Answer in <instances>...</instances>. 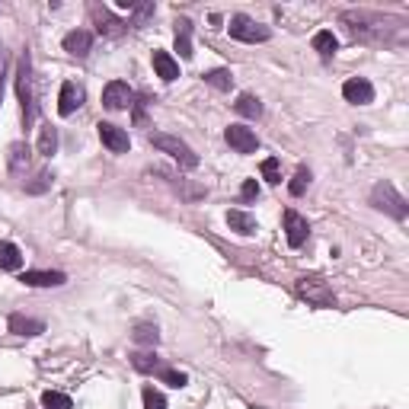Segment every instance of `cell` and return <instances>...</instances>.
I'll return each mask as SVG.
<instances>
[{"mask_svg":"<svg viewBox=\"0 0 409 409\" xmlns=\"http://www.w3.org/2000/svg\"><path fill=\"white\" fill-rule=\"evenodd\" d=\"M52 182H54V176L48 170H38L29 182H23V189H26V195H42V192L52 189Z\"/></svg>","mask_w":409,"mask_h":409,"instance_id":"obj_25","label":"cell"},{"mask_svg":"<svg viewBox=\"0 0 409 409\" xmlns=\"http://www.w3.org/2000/svg\"><path fill=\"white\" fill-rule=\"evenodd\" d=\"M313 52H317L320 58H326V61L333 58V54L339 52V42H336L333 32H329V29H320L317 36H313Z\"/></svg>","mask_w":409,"mask_h":409,"instance_id":"obj_22","label":"cell"},{"mask_svg":"<svg viewBox=\"0 0 409 409\" xmlns=\"http://www.w3.org/2000/svg\"><path fill=\"white\" fill-rule=\"evenodd\" d=\"M151 144L157 147V151L170 154V157L179 163L182 170H195L198 167V154L192 151L186 141H179L176 135H163V131H151Z\"/></svg>","mask_w":409,"mask_h":409,"instance_id":"obj_2","label":"cell"},{"mask_svg":"<svg viewBox=\"0 0 409 409\" xmlns=\"http://www.w3.org/2000/svg\"><path fill=\"white\" fill-rule=\"evenodd\" d=\"M144 409H167V396L154 387H144Z\"/></svg>","mask_w":409,"mask_h":409,"instance_id":"obj_34","label":"cell"},{"mask_svg":"<svg viewBox=\"0 0 409 409\" xmlns=\"http://www.w3.org/2000/svg\"><path fill=\"white\" fill-rule=\"evenodd\" d=\"M342 23L352 36L358 38H371V32H384V16L378 13H364V10H349V13H342Z\"/></svg>","mask_w":409,"mask_h":409,"instance_id":"obj_6","label":"cell"},{"mask_svg":"<svg viewBox=\"0 0 409 409\" xmlns=\"http://www.w3.org/2000/svg\"><path fill=\"white\" fill-rule=\"evenodd\" d=\"M285 237H288L291 250L304 246V243H307V237H311V224H307V218H304V214H297L295 208H288V211H285Z\"/></svg>","mask_w":409,"mask_h":409,"instance_id":"obj_9","label":"cell"},{"mask_svg":"<svg viewBox=\"0 0 409 409\" xmlns=\"http://www.w3.org/2000/svg\"><path fill=\"white\" fill-rule=\"evenodd\" d=\"M29 160H32V151L29 144H23V141H13L7 151V167L13 176H26V170H29Z\"/></svg>","mask_w":409,"mask_h":409,"instance_id":"obj_15","label":"cell"},{"mask_svg":"<svg viewBox=\"0 0 409 409\" xmlns=\"http://www.w3.org/2000/svg\"><path fill=\"white\" fill-rule=\"evenodd\" d=\"M295 291H297V297H304V301L313 304V307H336L333 288H329L320 275H301V278L295 281Z\"/></svg>","mask_w":409,"mask_h":409,"instance_id":"obj_4","label":"cell"},{"mask_svg":"<svg viewBox=\"0 0 409 409\" xmlns=\"http://www.w3.org/2000/svg\"><path fill=\"white\" fill-rule=\"evenodd\" d=\"M93 23H96V32L99 36H109V38H119L128 32V23L125 20H119V16H112L106 7H93Z\"/></svg>","mask_w":409,"mask_h":409,"instance_id":"obj_11","label":"cell"},{"mask_svg":"<svg viewBox=\"0 0 409 409\" xmlns=\"http://www.w3.org/2000/svg\"><path fill=\"white\" fill-rule=\"evenodd\" d=\"M42 406H45V409H74V403H70L68 394H58V390H45V394H42Z\"/></svg>","mask_w":409,"mask_h":409,"instance_id":"obj_30","label":"cell"},{"mask_svg":"<svg viewBox=\"0 0 409 409\" xmlns=\"http://www.w3.org/2000/svg\"><path fill=\"white\" fill-rule=\"evenodd\" d=\"M371 204L378 208V211L390 214V218H396V221H406V214H409L406 198L394 189V182H387V179L378 182V186L371 189Z\"/></svg>","mask_w":409,"mask_h":409,"instance_id":"obj_3","label":"cell"},{"mask_svg":"<svg viewBox=\"0 0 409 409\" xmlns=\"http://www.w3.org/2000/svg\"><path fill=\"white\" fill-rule=\"evenodd\" d=\"M10 333L16 336H42L45 333V323L36 317H26V313H13L10 317Z\"/></svg>","mask_w":409,"mask_h":409,"instance_id":"obj_18","label":"cell"},{"mask_svg":"<svg viewBox=\"0 0 409 409\" xmlns=\"http://www.w3.org/2000/svg\"><path fill=\"white\" fill-rule=\"evenodd\" d=\"M311 186V170L307 167H297V173H295V179L288 182V192L291 195H304V189Z\"/></svg>","mask_w":409,"mask_h":409,"instance_id":"obj_31","label":"cell"},{"mask_svg":"<svg viewBox=\"0 0 409 409\" xmlns=\"http://www.w3.org/2000/svg\"><path fill=\"white\" fill-rule=\"evenodd\" d=\"M20 281H23V285H32V288H61V285L68 281V275L45 272V269H29V272L20 275Z\"/></svg>","mask_w":409,"mask_h":409,"instance_id":"obj_13","label":"cell"},{"mask_svg":"<svg viewBox=\"0 0 409 409\" xmlns=\"http://www.w3.org/2000/svg\"><path fill=\"white\" fill-rule=\"evenodd\" d=\"M228 224H230V230H237L240 237L256 234V218L246 214V211H240V208H230L228 211Z\"/></svg>","mask_w":409,"mask_h":409,"instance_id":"obj_20","label":"cell"},{"mask_svg":"<svg viewBox=\"0 0 409 409\" xmlns=\"http://www.w3.org/2000/svg\"><path fill=\"white\" fill-rule=\"evenodd\" d=\"M157 173H160V176H167V182H170V186H173L176 192H179L182 198H202V195H204V189H202V186H189V182L176 179L173 173H163V170H157Z\"/></svg>","mask_w":409,"mask_h":409,"instance_id":"obj_28","label":"cell"},{"mask_svg":"<svg viewBox=\"0 0 409 409\" xmlns=\"http://www.w3.org/2000/svg\"><path fill=\"white\" fill-rule=\"evenodd\" d=\"M253 198H259V182H256V179H243V186H240V202L246 204V202H253Z\"/></svg>","mask_w":409,"mask_h":409,"instance_id":"obj_35","label":"cell"},{"mask_svg":"<svg viewBox=\"0 0 409 409\" xmlns=\"http://www.w3.org/2000/svg\"><path fill=\"white\" fill-rule=\"evenodd\" d=\"M3 84H7V74H3V68H0V103H3Z\"/></svg>","mask_w":409,"mask_h":409,"instance_id":"obj_37","label":"cell"},{"mask_svg":"<svg viewBox=\"0 0 409 409\" xmlns=\"http://www.w3.org/2000/svg\"><path fill=\"white\" fill-rule=\"evenodd\" d=\"M176 52H179V58L182 61H189L192 54V23L186 20V16H179L176 20Z\"/></svg>","mask_w":409,"mask_h":409,"instance_id":"obj_19","label":"cell"},{"mask_svg":"<svg viewBox=\"0 0 409 409\" xmlns=\"http://www.w3.org/2000/svg\"><path fill=\"white\" fill-rule=\"evenodd\" d=\"M131 364H135V371H141V374L160 371V358L154 355V352H135V355H131Z\"/></svg>","mask_w":409,"mask_h":409,"instance_id":"obj_27","label":"cell"},{"mask_svg":"<svg viewBox=\"0 0 409 409\" xmlns=\"http://www.w3.org/2000/svg\"><path fill=\"white\" fill-rule=\"evenodd\" d=\"M38 154L42 157H54L58 154V128L54 125H42L38 128Z\"/></svg>","mask_w":409,"mask_h":409,"instance_id":"obj_23","label":"cell"},{"mask_svg":"<svg viewBox=\"0 0 409 409\" xmlns=\"http://www.w3.org/2000/svg\"><path fill=\"white\" fill-rule=\"evenodd\" d=\"M224 141H228V144L234 147L237 154H256V151H259L256 131L246 128V125H230V128L224 131Z\"/></svg>","mask_w":409,"mask_h":409,"instance_id":"obj_8","label":"cell"},{"mask_svg":"<svg viewBox=\"0 0 409 409\" xmlns=\"http://www.w3.org/2000/svg\"><path fill=\"white\" fill-rule=\"evenodd\" d=\"M96 131H99V141H103V144H106L112 154H125L131 147L128 131L119 128V125H112V121H99Z\"/></svg>","mask_w":409,"mask_h":409,"instance_id":"obj_12","label":"cell"},{"mask_svg":"<svg viewBox=\"0 0 409 409\" xmlns=\"http://www.w3.org/2000/svg\"><path fill=\"white\" fill-rule=\"evenodd\" d=\"M154 70H157L160 80H167V84H173L176 77H179V61L173 58L170 52H154Z\"/></svg>","mask_w":409,"mask_h":409,"instance_id":"obj_17","label":"cell"},{"mask_svg":"<svg viewBox=\"0 0 409 409\" xmlns=\"http://www.w3.org/2000/svg\"><path fill=\"white\" fill-rule=\"evenodd\" d=\"M262 176H265V182L278 186V182H281V167H278V160H275V157H265V160H262Z\"/></svg>","mask_w":409,"mask_h":409,"instance_id":"obj_32","label":"cell"},{"mask_svg":"<svg viewBox=\"0 0 409 409\" xmlns=\"http://www.w3.org/2000/svg\"><path fill=\"white\" fill-rule=\"evenodd\" d=\"M204 84L214 87V90H221V93H228L230 87H234V77H230L228 68H214V70H208V74H204Z\"/></svg>","mask_w":409,"mask_h":409,"instance_id":"obj_26","label":"cell"},{"mask_svg":"<svg viewBox=\"0 0 409 409\" xmlns=\"http://www.w3.org/2000/svg\"><path fill=\"white\" fill-rule=\"evenodd\" d=\"M228 29H230V36H234L237 42H250V45H256V42H269V38H272V29H269V26L250 20L246 13L230 16Z\"/></svg>","mask_w":409,"mask_h":409,"instance_id":"obj_5","label":"cell"},{"mask_svg":"<svg viewBox=\"0 0 409 409\" xmlns=\"http://www.w3.org/2000/svg\"><path fill=\"white\" fill-rule=\"evenodd\" d=\"M80 106H84V87H77L74 80H68V84H61L58 112H61V115H74Z\"/></svg>","mask_w":409,"mask_h":409,"instance_id":"obj_14","label":"cell"},{"mask_svg":"<svg viewBox=\"0 0 409 409\" xmlns=\"http://www.w3.org/2000/svg\"><path fill=\"white\" fill-rule=\"evenodd\" d=\"M160 378H163V384H170V387H176V390H179V387H186L189 384V378H186V374L182 371H173V368H160Z\"/></svg>","mask_w":409,"mask_h":409,"instance_id":"obj_33","label":"cell"},{"mask_svg":"<svg viewBox=\"0 0 409 409\" xmlns=\"http://www.w3.org/2000/svg\"><path fill=\"white\" fill-rule=\"evenodd\" d=\"M135 26H144V20H151L154 16V3H135Z\"/></svg>","mask_w":409,"mask_h":409,"instance_id":"obj_36","label":"cell"},{"mask_svg":"<svg viewBox=\"0 0 409 409\" xmlns=\"http://www.w3.org/2000/svg\"><path fill=\"white\" fill-rule=\"evenodd\" d=\"M20 265H23V253H20V246H16V243L0 240V269H7V272H16Z\"/></svg>","mask_w":409,"mask_h":409,"instance_id":"obj_21","label":"cell"},{"mask_svg":"<svg viewBox=\"0 0 409 409\" xmlns=\"http://www.w3.org/2000/svg\"><path fill=\"white\" fill-rule=\"evenodd\" d=\"M103 106H106L109 112H121V109L135 106V90H131L125 80H112V84H106V90H103Z\"/></svg>","mask_w":409,"mask_h":409,"instance_id":"obj_7","label":"cell"},{"mask_svg":"<svg viewBox=\"0 0 409 409\" xmlns=\"http://www.w3.org/2000/svg\"><path fill=\"white\" fill-rule=\"evenodd\" d=\"M16 96L23 103V128L36 121V93H32V58L29 52L20 54L16 61Z\"/></svg>","mask_w":409,"mask_h":409,"instance_id":"obj_1","label":"cell"},{"mask_svg":"<svg viewBox=\"0 0 409 409\" xmlns=\"http://www.w3.org/2000/svg\"><path fill=\"white\" fill-rule=\"evenodd\" d=\"M131 339L141 342V345H157V342H160V329L154 323H137L135 333H131Z\"/></svg>","mask_w":409,"mask_h":409,"instance_id":"obj_29","label":"cell"},{"mask_svg":"<svg viewBox=\"0 0 409 409\" xmlns=\"http://www.w3.org/2000/svg\"><path fill=\"white\" fill-rule=\"evenodd\" d=\"M342 96L352 106H368V103H374V87L368 77H352V80L342 84Z\"/></svg>","mask_w":409,"mask_h":409,"instance_id":"obj_10","label":"cell"},{"mask_svg":"<svg viewBox=\"0 0 409 409\" xmlns=\"http://www.w3.org/2000/svg\"><path fill=\"white\" fill-rule=\"evenodd\" d=\"M234 109L240 115H246V119H259V115H262V103H259L253 93H240L237 103H234Z\"/></svg>","mask_w":409,"mask_h":409,"instance_id":"obj_24","label":"cell"},{"mask_svg":"<svg viewBox=\"0 0 409 409\" xmlns=\"http://www.w3.org/2000/svg\"><path fill=\"white\" fill-rule=\"evenodd\" d=\"M93 48V36L87 29H74L64 36V52L74 54V58H87Z\"/></svg>","mask_w":409,"mask_h":409,"instance_id":"obj_16","label":"cell"}]
</instances>
